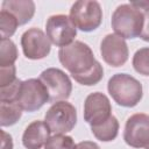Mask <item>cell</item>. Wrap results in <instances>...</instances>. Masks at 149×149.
I'll return each mask as SVG.
<instances>
[{"mask_svg":"<svg viewBox=\"0 0 149 149\" xmlns=\"http://www.w3.org/2000/svg\"><path fill=\"white\" fill-rule=\"evenodd\" d=\"M22 108L17 102H5L0 101V125L1 127H8L15 125L21 115Z\"/></svg>","mask_w":149,"mask_h":149,"instance_id":"cell-16","label":"cell"},{"mask_svg":"<svg viewBox=\"0 0 149 149\" xmlns=\"http://www.w3.org/2000/svg\"><path fill=\"white\" fill-rule=\"evenodd\" d=\"M21 47L23 55L28 59H42L50 54L51 42L47 34L38 28H30L21 36Z\"/></svg>","mask_w":149,"mask_h":149,"instance_id":"cell-10","label":"cell"},{"mask_svg":"<svg viewBox=\"0 0 149 149\" xmlns=\"http://www.w3.org/2000/svg\"><path fill=\"white\" fill-rule=\"evenodd\" d=\"M16 80V68L15 65L0 68V87L12 84Z\"/></svg>","mask_w":149,"mask_h":149,"instance_id":"cell-22","label":"cell"},{"mask_svg":"<svg viewBox=\"0 0 149 149\" xmlns=\"http://www.w3.org/2000/svg\"><path fill=\"white\" fill-rule=\"evenodd\" d=\"M1 9L15 16L19 24L28 23L35 14V2L31 0H5L1 3Z\"/></svg>","mask_w":149,"mask_h":149,"instance_id":"cell-14","label":"cell"},{"mask_svg":"<svg viewBox=\"0 0 149 149\" xmlns=\"http://www.w3.org/2000/svg\"><path fill=\"white\" fill-rule=\"evenodd\" d=\"M58 59L72 78L81 85H95L104 77L101 64L95 59L92 49L81 41L59 48Z\"/></svg>","mask_w":149,"mask_h":149,"instance_id":"cell-1","label":"cell"},{"mask_svg":"<svg viewBox=\"0 0 149 149\" xmlns=\"http://www.w3.org/2000/svg\"><path fill=\"white\" fill-rule=\"evenodd\" d=\"M119 127L120 126H119L118 119L114 115H112L105 122L98 126H92L91 130L97 140L102 141V142H109L116 139L118 133H119Z\"/></svg>","mask_w":149,"mask_h":149,"instance_id":"cell-15","label":"cell"},{"mask_svg":"<svg viewBox=\"0 0 149 149\" xmlns=\"http://www.w3.org/2000/svg\"><path fill=\"white\" fill-rule=\"evenodd\" d=\"M1 135H2L1 149H13V140H12V136L9 134H7L6 132H3V130H1Z\"/></svg>","mask_w":149,"mask_h":149,"instance_id":"cell-24","label":"cell"},{"mask_svg":"<svg viewBox=\"0 0 149 149\" xmlns=\"http://www.w3.org/2000/svg\"><path fill=\"white\" fill-rule=\"evenodd\" d=\"M123 140L133 148H146L149 144V115L144 113L130 115L126 121Z\"/></svg>","mask_w":149,"mask_h":149,"instance_id":"cell-9","label":"cell"},{"mask_svg":"<svg viewBox=\"0 0 149 149\" xmlns=\"http://www.w3.org/2000/svg\"><path fill=\"white\" fill-rule=\"evenodd\" d=\"M107 90L113 100L122 107L136 106L143 95L142 84L128 73L113 74L108 80Z\"/></svg>","mask_w":149,"mask_h":149,"instance_id":"cell-2","label":"cell"},{"mask_svg":"<svg viewBox=\"0 0 149 149\" xmlns=\"http://www.w3.org/2000/svg\"><path fill=\"white\" fill-rule=\"evenodd\" d=\"M50 133L51 132L44 121H33L23 132L22 144L27 149H41L49 140Z\"/></svg>","mask_w":149,"mask_h":149,"instance_id":"cell-13","label":"cell"},{"mask_svg":"<svg viewBox=\"0 0 149 149\" xmlns=\"http://www.w3.org/2000/svg\"><path fill=\"white\" fill-rule=\"evenodd\" d=\"M142 13H143V27L140 37L143 41L149 42V10H144Z\"/></svg>","mask_w":149,"mask_h":149,"instance_id":"cell-23","label":"cell"},{"mask_svg":"<svg viewBox=\"0 0 149 149\" xmlns=\"http://www.w3.org/2000/svg\"><path fill=\"white\" fill-rule=\"evenodd\" d=\"M21 85H22V80L16 78V80L13 81L12 84L6 85V86H1L0 87V101L16 102L19 94H20Z\"/></svg>","mask_w":149,"mask_h":149,"instance_id":"cell-21","label":"cell"},{"mask_svg":"<svg viewBox=\"0 0 149 149\" xmlns=\"http://www.w3.org/2000/svg\"><path fill=\"white\" fill-rule=\"evenodd\" d=\"M134 7L139 8L140 10L144 12V10H149V1H132L130 2Z\"/></svg>","mask_w":149,"mask_h":149,"instance_id":"cell-26","label":"cell"},{"mask_svg":"<svg viewBox=\"0 0 149 149\" xmlns=\"http://www.w3.org/2000/svg\"><path fill=\"white\" fill-rule=\"evenodd\" d=\"M19 26L20 24H19V22L15 19L14 15H12L10 13L1 9V12H0V34H1V38H9L10 36H13Z\"/></svg>","mask_w":149,"mask_h":149,"instance_id":"cell-18","label":"cell"},{"mask_svg":"<svg viewBox=\"0 0 149 149\" xmlns=\"http://www.w3.org/2000/svg\"><path fill=\"white\" fill-rule=\"evenodd\" d=\"M111 24L116 35L123 38H136L143 27V13L132 3H122L112 14Z\"/></svg>","mask_w":149,"mask_h":149,"instance_id":"cell-3","label":"cell"},{"mask_svg":"<svg viewBox=\"0 0 149 149\" xmlns=\"http://www.w3.org/2000/svg\"><path fill=\"white\" fill-rule=\"evenodd\" d=\"M45 34L52 44L63 48L74 42L77 28L68 15L56 14L47 20Z\"/></svg>","mask_w":149,"mask_h":149,"instance_id":"cell-7","label":"cell"},{"mask_svg":"<svg viewBox=\"0 0 149 149\" xmlns=\"http://www.w3.org/2000/svg\"><path fill=\"white\" fill-rule=\"evenodd\" d=\"M38 79L47 87L50 102L63 101L71 95L72 83L69 76L61 69L48 68L41 72Z\"/></svg>","mask_w":149,"mask_h":149,"instance_id":"cell-6","label":"cell"},{"mask_svg":"<svg viewBox=\"0 0 149 149\" xmlns=\"http://www.w3.org/2000/svg\"><path fill=\"white\" fill-rule=\"evenodd\" d=\"M100 54L106 64L119 68L128 61L129 50L123 37L116 34H108L100 43Z\"/></svg>","mask_w":149,"mask_h":149,"instance_id":"cell-12","label":"cell"},{"mask_svg":"<svg viewBox=\"0 0 149 149\" xmlns=\"http://www.w3.org/2000/svg\"><path fill=\"white\" fill-rule=\"evenodd\" d=\"M17 59V48L10 38H1L0 45V68L14 65Z\"/></svg>","mask_w":149,"mask_h":149,"instance_id":"cell-17","label":"cell"},{"mask_svg":"<svg viewBox=\"0 0 149 149\" xmlns=\"http://www.w3.org/2000/svg\"><path fill=\"white\" fill-rule=\"evenodd\" d=\"M49 101V93L44 84L36 78L22 81L17 104L26 112H35Z\"/></svg>","mask_w":149,"mask_h":149,"instance_id":"cell-8","label":"cell"},{"mask_svg":"<svg viewBox=\"0 0 149 149\" xmlns=\"http://www.w3.org/2000/svg\"><path fill=\"white\" fill-rule=\"evenodd\" d=\"M44 122L55 135L71 132L77 123L74 106L65 100L54 102L44 115Z\"/></svg>","mask_w":149,"mask_h":149,"instance_id":"cell-5","label":"cell"},{"mask_svg":"<svg viewBox=\"0 0 149 149\" xmlns=\"http://www.w3.org/2000/svg\"><path fill=\"white\" fill-rule=\"evenodd\" d=\"M112 116L111 101L101 92L90 93L84 102V120L92 127L98 126Z\"/></svg>","mask_w":149,"mask_h":149,"instance_id":"cell-11","label":"cell"},{"mask_svg":"<svg viewBox=\"0 0 149 149\" xmlns=\"http://www.w3.org/2000/svg\"><path fill=\"white\" fill-rule=\"evenodd\" d=\"M76 149H100V147L92 141H81L76 144Z\"/></svg>","mask_w":149,"mask_h":149,"instance_id":"cell-25","label":"cell"},{"mask_svg":"<svg viewBox=\"0 0 149 149\" xmlns=\"http://www.w3.org/2000/svg\"><path fill=\"white\" fill-rule=\"evenodd\" d=\"M69 17L77 29L90 33L101 24L102 9L98 1L78 0L71 6Z\"/></svg>","mask_w":149,"mask_h":149,"instance_id":"cell-4","label":"cell"},{"mask_svg":"<svg viewBox=\"0 0 149 149\" xmlns=\"http://www.w3.org/2000/svg\"><path fill=\"white\" fill-rule=\"evenodd\" d=\"M132 63L134 70L137 73L142 76H149V47L136 50L133 56Z\"/></svg>","mask_w":149,"mask_h":149,"instance_id":"cell-19","label":"cell"},{"mask_svg":"<svg viewBox=\"0 0 149 149\" xmlns=\"http://www.w3.org/2000/svg\"><path fill=\"white\" fill-rule=\"evenodd\" d=\"M144 149H149V144H148V146H147V147H146Z\"/></svg>","mask_w":149,"mask_h":149,"instance_id":"cell-27","label":"cell"},{"mask_svg":"<svg viewBox=\"0 0 149 149\" xmlns=\"http://www.w3.org/2000/svg\"><path fill=\"white\" fill-rule=\"evenodd\" d=\"M44 149H76V144L71 136L65 134H57L49 137L44 144Z\"/></svg>","mask_w":149,"mask_h":149,"instance_id":"cell-20","label":"cell"}]
</instances>
